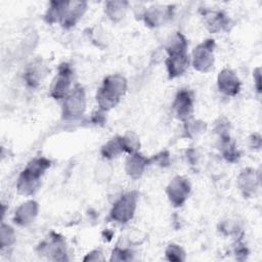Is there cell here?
Here are the masks:
<instances>
[{
	"label": "cell",
	"mask_w": 262,
	"mask_h": 262,
	"mask_svg": "<svg viewBox=\"0 0 262 262\" xmlns=\"http://www.w3.org/2000/svg\"><path fill=\"white\" fill-rule=\"evenodd\" d=\"M214 47L215 41L213 39H207L193 49L192 64L195 70L200 72H208L213 68Z\"/></svg>",
	"instance_id": "277c9868"
},
{
	"label": "cell",
	"mask_w": 262,
	"mask_h": 262,
	"mask_svg": "<svg viewBox=\"0 0 262 262\" xmlns=\"http://www.w3.org/2000/svg\"><path fill=\"white\" fill-rule=\"evenodd\" d=\"M166 256L170 261H183L185 259V254L183 250L174 244H171L166 249Z\"/></svg>",
	"instance_id": "7402d4cb"
},
{
	"label": "cell",
	"mask_w": 262,
	"mask_h": 262,
	"mask_svg": "<svg viewBox=\"0 0 262 262\" xmlns=\"http://www.w3.org/2000/svg\"><path fill=\"white\" fill-rule=\"evenodd\" d=\"M148 162H149V160H147L145 157H143L142 155H140L138 152L131 154L130 157L126 161L127 174L129 176H131L133 179L139 178L142 175Z\"/></svg>",
	"instance_id": "2e32d148"
},
{
	"label": "cell",
	"mask_w": 262,
	"mask_h": 262,
	"mask_svg": "<svg viewBox=\"0 0 262 262\" xmlns=\"http://www.w3.org/2000/svg\"><path fill=\"white\" fill-rule=\"evenodd\" d=\"M14 231L13 229L6 224H2L1 226V248L10 246L12 243H14Z\"/></svg>",
	"instance_id": "603a6c76"
},
{
	"label": "cell",
	"mask_w": 262,
	"mask_h": 262,
	"mask_svg": "<svg viewBox=\"0 0 262 262\" xmlns=\"http://www.w3.org/2000/svg\"><path fill=\"white\" fill-rule=\"evenodd\" d=\"M130 252H128L127 250H122V249H115L113 252V256L111 258V260H118V261H122V260H128L130 259Z\"/></svg>",
	"instance_id": "cb8c5ba5"
},
{
	"label": "cell",
	"mask_w": 262,
	"mask_h": 262,
	"mask_svg": "<svg viewBox=\"0 0 262 262\" xmlns=\"http://www.w3.org/2000/svg\"><path fill=\"white\" fill-rule=\"evenodd\" d=\"M237 182L243 194L245 196H251L253 193H255L258 187L259 177L257 176V173L255 170L245 169L238 175Z\"/></svg>",
	"instance_id": "4fadbf2b"
},
{
	"label": "cell",
	"mask_w": 262,
	"mask_h": 262,
	"mask_svg": "<svg viewBox=\"0 0 262 262\" xmlns=\"http://www.w3.org/2000/svg\"><path fill=\"white\" fill-rule=\"evenodd\" d=\"M218 87L226 95L233 96L239 91L241 82L236 75L229 69H224L218 76Z\"/></svg>",
	"instance_id": "8fae6325"
},
{
	"label": "cell",
	"mask_w": 262,
	"mask_h": 262,
	"mask_svg": "<svg viewBox=\"0 0 262 262\" xmlns=\"http://www.w3.org/2000/svg\"><path fill=\"white\" fill-rule=\"evenodd\" d=\"M123 151H127V149H126L124 137H120V136L113 138L107 143H105L101 148L102 156L108 159L114 158Z\"/></svg>",
	"instance_id": "ac0fdd59"
},
{
	"label": "cell",
	"mask_w": 262,
	"mask_h": 262,
	"mask_svg": "<svg viewBox=\"0 0 262 262\" xmlns=\"http://www.w3.org/2000/svg\"><path fill=\"white\" fill-rule=\"evenodd\" d=\"M205 18L207 26L211 32H219L225 29L228 24L226 15L221 11H206Z\"/></svg>",
	"instance_id": "e0dca14e"
},
{
	"label": "cell",
	"mask_w": 262,
	"mask_h": 262,
	"mask_svg": "<svg viewBox=\"0 0 262 262\" xmlns=\"http://www.w3.org/2000/svg\"><path fill=\"white\" fill-rule=\"evenodd\" d=\"M68 2L64 1H53L50 3V6L45 14V20L49 24H53L56 21H60L63 18V15L66 13Z\"/></svg>",
	"instance_id": "d6986e66"
},
{
	"label": "cell",
	"mask_w": 262,
	"mask_h": 262,
	"mask_svg": "<svg viewBox=\"0 0 262 262\" xmlns=\"http://www.w3.org/2000/svg\"><path fill=\"white\" fill-rule=\"evenodd\" d=\"M50 167V162L45 158H37L32 160L17 179V190L24 195L34 193L40 183V178L44 172Z\"/></svg>",
	"instance_id": "7a4b0ae2"
},
{
	"label": "cell",
	"mask_w": 262,
	"mask_h": 262,
	"mask_svg": "<svg viewBox=\"0 0 262 262\" xmlns=\"http://www.w3.org/2000/svg\"><path fill=\"white\" fill-rule=\"evenodd\" d=\"M168 54H169V57L166 61L167 70H168L169 77L173 79L182 75L185 72V70L188 67L189 59L186 54V51L173 52Z\"/></svg>",
	"instance_id": "9c48e42d"
},
{
	"label": "cell",
	"mask_w": 262,
	"mask_h": 262,
	"mask_svg": "<svg viewBox=\"0 0 262 262\" xmlns=\"http://www.w3.org/2000/svg\"><path fill=\"white\" fill-rule=\"evenodd\" d=\"M72 78V70L68 63L60 64L58 74L54 78L50 88V95L55 99L64 98L69 92Z\"/></svg>",
	"instance_id": "8992f818"
},
{
	"label": "cell",
	"mask_w": 262,
	"mask_h": 262,
	"mask_svg": "<svg viewBox=\"0 0 262 262\" xmlns=\"http://www.w3.org/2000/svg\"><path fill=\"white\" fill-rule=\"evenodd\" d=\"M85 10H86V2L84 1L68 2L66 13L61 20V25L66 28L73 27L81 18Z\"/></svg>",
	"instance_id": "5bb4252c"
},
{
	"label": "cell",
	"mask_w": 262,
	"mask_h": 262,
	"mask_svg": "<svg viewBox=\"0 0 262 262\" xmlns=\"http://www.w3.org/2000/svg\"><path fill=\"white\" fill-rule=\"evenodd\" d=\"M84 260L85 261H88V260H90V261H93V260L94 261H98V260H103V257H102V255H101V253L99 251H93V252L89 253L88 256L85 257Z\"/></svg>",
	"instance_id": "d4e9b609"
},
{
	"label": "cell",
	"mask_w": 262,
	"mask_h": 262,
	"mask_svg": "<svg viewBox=\"0 0 262 262\" xmlns=\"http://www.w3.org/2000/svg\"><path fill=\"white\" fill-rule=\"evenodd\" d=\"M38 213V204L35 201H29L20 205L14 215V222L18 225H28Z\"/></svg>",
	"instance_id": "9a60e30c"
},
{
	"label": "cell",
	"mask_w": 262,
	"mask_h": 262,
	"mask_svg": "<svg viewBox=\"0 0 262 262\" xmlns=\"http://www.w3.org/2000/svg\"><path fill=\"white\" fill-rule=\"evenodd\" d=\"M137 199V191H131L122 195L121 199L118 200L114 205L111 211L112 219L121 223L128 222L134 215Z\"/></svg>",
	"instance_id": "3957f363"
},
{
	"label": "cell",
	"mask_w": 262,
	"mask_h": 262,
	"mask_svg": "<svg viewBox=\"0 0 262 262\" xmlns=\"http://www.w3.org/2000/svg\"><path fill=\"white\" fill-rule=\"evenodd\" d=\"M173 6L154 5L144 13V20L150 27H158L172 16Z\"/></svg>",
	"instance_id": "30bf717a"
},
{
	"label": "cell",
	"mask_w": 262,
	"mask_h": 262,
	"mask_svg": "<svg viewBox=\"0 0 262 262\" xmlns=\"http://www.w3.org/2000/svg\"><path fill=\"white\" fill-rule=\"evenodd\" d=\"M42 69H43V66L41 64V62H38V63L33 62L32 64H30L26 73V80L30 86L35 87L39 84V81L43 75Z\"/></svg>",
	"instance_id": "44dd1931"
},
{
	"label": "cell",
	"mask_w": 262,
	"mask_h": 262,
	"mask_svg": "<svg viewBox=\"0 0 262 262\" xmlns=\"http://www.w3.org/2000/svg\"><path fill=\"white\" fill-rule=\"evenodd\" d=\"M189 192L190 184L188 180L182 176H176L167 187L168 198L175 207L181 206L188 198Z\"/></svg>",
	"instance_id": "52a82bcc"
},
{
	"label": "cell",
	"mask_w": 262,
	"mask_h": 262,
	"mask_svg": "<svg viewBox=\"0 0 262 262\" xmlns=\"http://www.w3.org/2000/svg\"><path fill=\"white\" fill-rule=\"evenodd\" d=\"M173 108L178 119L184 122L189 121L193 110L191 93L186 89H181L175 97Z\"/></svg>",
	"instance_id": "ba28073f"
},
{
	"label": "cell",
	"mask_w": 262,
	"mask_h": 262,
	"mask_svg": "<svg viewBox=\"0 0 262 262\" xmlns=\"http://www.w3.org/2000/svg\"><path fill=\"white\" fill-rule=\"evenodd\" d=\"M40 249L42 254H48L52 256L51 259L53 260H67L64 242L62 237L55 233H52L49 242L40 245Z\"/></svg>",
	"instance_id": "7c38bea8"
},
{
	"label": "cell",
	"mask_w": 262,
	"mask_h": 262,
	"mask_svg": "<svg viewBox=\"0 0 262 262\" xmlns=\"http://www.w3.org/2000/svg\"><path fill=\"white\" fill-rule=\"evenodd\" d=\"M127 4L125 1H108L105 4V13L111 19L118 21L124 16Z\"/></svg>",
	"instance_id": "ffe728a7"
},
{
	"label": "cell",
	"mask_w": 262,
	"mask_h": 262,
	"mask_svg": "<svg viewBox=\"0 0 262 262\" xmlns=\"http://www.w3.org/2000/svg\"><path fill=\"white\" fill-rule=\"evenodd\" d=\"M254 76H256V87H257V90L260 91V69H257L255 71Z\"/></svg>",
	"instance_id": "484cf974"
},
{
	"label": "cell",
	"mask_w": 262,
	"mask_h": 262,
	"mask_svg": "<svg viewBox=\"0 0 262 262\" xmlns=\"http://www.w3.org/2000/svg\"><path fill=\"white\" fill-rule=\"evenodd\" d=\"M127 89L126 79L120 75H112L104 79L97 91L96 99L101 110L107 111L114 107Z\"/></svg>",
	"instance_id": "6da1fadb"
},
{
	"label": "cell",
	"mask_w": 262,
	"mask_h": 262,
	"mask_svg": "<svg viewBox=\"0 0 262 262\" xmlns=\"http://www.w3.org/2000/svg\"><path fill=\"white\" fill-rule=\"evenodd\" d=\"M85 92L84 89L77 85L72 92L66 97L63 108H62V116L66 119H77L79 118L85 110Z\"/></svg>",
	"instance_id": "5b68a950"
}]
</instances>
